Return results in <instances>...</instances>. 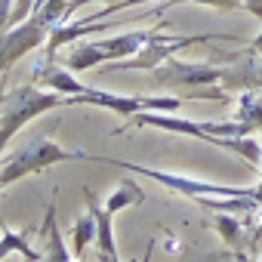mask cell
<instances>
[{
  "label": "cell",
  "mask_w": 262,
  "mask_h": 262,
  "mask_svg": "<svg viewBox=\"0 0 262 262\" xmlns=\"http://www.w3.org/2000/svg\"><path fill=\"white\" fill-rule=\"evenodd\" d=\"M136 126H161V129H170V133H185V136H194V139H204L210 145H219V148H228V151H237L244 155L250 164H259V142L253 139H241L247 136L253 126H247L244 120L237 123H194V120H182V117H164V114H139L133 120Z\"/></svg>",
  "instance_id": "obj_1"
},
{
  "label": "cell",
  "mask_w": 262,
  "mask_h": 262,
  "mask_svg": "<svg viewBox=\"0 0 262 262\" xmlns=\"http://www.w3.org/2000/svg\"><path fill=\"white\" fill-rule=\"evenodd\" d=\"M65 16H68L65 0H37V10L31 13V19L0 37V71H7L16 59H22L34 47L50 40V34L59 28Z\"/></svg>",
  "instance_id": "obj_2"
},
{
  "label": "cell",
  "mask_w": 262,
  "mask_h": 262,
  "mask_svg": "<svg viewBox=\"0 0 262 262\" xmlns=\"http://www.w3.org/2000/svg\"><path fill=\"white\" fill-rule=\"evenodd\" d=\"M59 105H80L77 96H65V93H40L34 86H19L13 96L4 99L0 105V155H4L7 142L19 133V129L34 120L37 114L59 108Z\"/></svg>",
  "instance_id": "obj_3"
},
{
  "label": "cell",
  "mask_w": 262,
  "mask_h": 262,
  "mask_svg": "<svg viewBox=\"0 0 262 262\" xmlns=\"http://www.w3.org/2000/svg\"><path fill=\"white\" fill-rule=\"evenodd\" d=\"M80 158H90L83 151H68L62 145H56L50 136H37L28 148H22L19 155H13L4 167H0V185H13L31 173H40L59 161H80Z\"/></svg>",
  "instance_id": "obj_4"
},
{
  "label": "cell",
  "mask_w": 262,
  "mask_h": 262,
  "mask_svg": "<svg viewBox=\"0 0 262 262\" xmlns=\"http://www.w3.org/2000/svg\"><path fill=\"white\" fill-rule=\"evenodd\" d=\"M151 34H155V31H129V34H120V37H111V40L83 43V47H77V50L68 56L65 68L74 71V74H80V71H90L93 65H102V62H114V59L123 62V59H129V56H136V53L148 43Z\"/></svg>",
  "instance_id": "obj_5"
},
{
  "label": "cell",
  "mask_w": 262,
  "mask_h": 262,
  "mask_svg": "<svg viewBox=\"0 0 262 262\" xmlns=\"http://www.w3.org/2000/svg\"><path fill=\"white\" fill-rule=\"evenodd\" d=\"M80 105H99V108H108V111H117V114H139V111H176L182 105V99H142V96H111L105 90H90L83 86V93L77 96Z\"/></svg>",
  "instance_id": "obj_6"
},
{
  "label": "cell",
  "mask_w": 262,
  "mask_h": 262,
  "mask_svg": "<svg viewBox=\"0 0 262 262\" xmlns=\"http://www.w3.org/2000/svg\"><path fill=\"white\" fill-rule=\"evenodd\" d=\"M222 77H225V68L204 65V62H170L167 68H155V80L170 83V86H179V83L207 86V83H216Z\"/></svg>",
  "instance_id": "obj_7"
},
{
  "label": "cell",
  "mask_w": 262,
  "mask_h": 262,
  "mask_svg": "<svg viewBox=\"0 0 262 262\" xmlns=\"http://www.w3.org/2000/svg\"><path fill=\"white\" fill-rule=\"evenodd\" d=\"M216 228L222 231V237H225V244H228V250L234 253V259L237 262H256L253 256V241H250V231L253 228H247L241 219H234V216H228V213H216Z\"/></svg>",
  "instance_id": "obj_8"
},
{
  "label": "cell",
  "mask_w": 262,
  "mask_h": 262,
  "mask_svg": "<svg viewBox=\"0 0 262 262\" xmlns=\"http://www.w3.org/2000/svg\"><path fill=\"white\" fill-rule=\"evenodd\" d=\"M43 234H47V253H43V262H80V259H71L68 256V247L56 228V201L50 204L47 210V219H43Z\"/></svg>",
  "instance_id": "obj_9"
},
{
  "label": "cell",
  "mask_w": 262,
  "mask_h": 262,
  "mask_svg": "<svg viewBox=\"0 0 262 262\" xmlns=\"http://www.w3.org/2000/svg\"><path fill=\"white\" fill-rule=\"evenodd\" d=\"M0 231H4V234H0V259L10 256V253H22V256H25V262H43V256H40V253H34V250L28 247L25 231H19V234H16V231H10L4 219H0Z\"/></svg>",
  "instance_id": "obj_10"
},
{
  "label": "cell",
  "mask_w": 262,
  "mask_h": 262,
  "mask_svg": "<svg viewBox=\"0 0 262 262\" xmlns=\"http://www.w3.org/2000/svg\"><path fill=\"white\" fill-rule=\"evenodd\" d=\"M71 237H74V256H77V259H83V253H86L90 241H96V219H93V213H90V210H86V216H80V219L74 222Z\"/></svg>",
  "instance_id": "obj_11"
},
{
  "label": "cell",
  "mask_w": 262,
  "mask_h": 262,
  "mask_svg": "<svg viewBox=\"0 0 262 262\" xmlns=\"http://www.w3.org/2000/svg\"><path fill=\"white\" fill-rule=\"evenodd\" d=\"M241 120L247 123V126H253V129H262V99H256V96H244V102H241Z\"/></svg>",
  "instance_id": "obj_12"
},
{
  "label": "cell",
  "mask_w": 262,
  "mask_h": 262,
  "mask_svg": "<svg viewBox=\"0 0 262 262\" xmlns=\"http://www.w3.org/2000/svg\"><path fill=\"white\" fill-rule=\"evenodd\" d=\"M170 4H207L216 10H241V0H170Z\"/></svg>",
  "instance_id": "obj_13"
},
{
  "label": "cell",
  "mask_w": 262,
  "mask_h": 262,
  "mask_svg": "<svg viewBox=\"0 0 262 262\" xmlns=\"http://www.w3.org/2000/svg\"><path fill=\"white\" fill-rule=\"evenodd\" d=\"M10 13H13V4H10V0H0V31H4V28L13 22Z\"/></svg>",
  "instance_id": "obj_14"
},
{
  "label": "cell",
  "mask_w": 262,
  "mask_h": 262,
  "mask_svg": "<svg viewBox=\"0 0 262 262\" xmlns=\"http://www.w3.org/2000/svg\"><path fill=\"white\" fill-rule=\"evenodd\" d=\"M241 10H247L250 16L262 19V0H241Z\"/></svg>",
  "instance_id": "obj_15"
},
{
  "label": "cell",
  "mask_w": 262,
  "mask_h": 262,
  "mask_svg": "<svg viewBox=\"0 0 262 262\" xmlns=\"http://www.w3.org/2000/svg\"><path fill=\"white\" fill-rule=\"evenodd\" d=\"M0 191H4V185H0Z\"/></svg>",
  "instance_id": "obj_16"
}]
</instances>
